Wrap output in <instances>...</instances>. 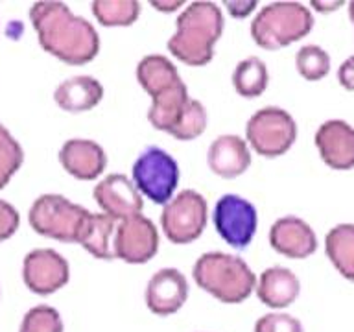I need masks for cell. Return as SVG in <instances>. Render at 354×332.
Masks as SVG:
<instances>
[{"label": "cell", "instance_id": "obj_14", "mask_svg": "<svg viewBox=\"0 0 354 332\" xmlns=\"http://www.w3.org/2000/svg\"><path fill=\"white\" fill-rule=\"evenodd\" d=\"M188 299V281L177 268L155 271L144 290V301L151 314L166 317L177 314Z\"/></svg>", "mask_w": 354, "mask_h": 332}, {"label": "cell", "instance_id": "obj_20", "mask_svg": "<svg viewBox=\"0 0 354 332\" xmlns=\"http://www.w3.org/2000/svg\"><path fill=\"white\" fill-rule=\"evenodd\" d=\"M104 100V85L93 76L66 77L55 87L54 102L66 113H85Z\"/></svg>", "mask_w": 354, "mask_h": 332}, {"label": "cell", "instance_id": "obj_31", "mask_svg": "<svg viewBox=\"0 0 354 332\" xmlns=\"http://www.w3.org/2000/svg\"><path fill=\"white\" fill-rule=\"evenodd\" d=\"M337 82L345 91L354 93V54L348 55L337 68Z\"/></svg>", "mask_w": 354, "mask_h": 332}, {"label": "cell", "instance_id": "obj_32", "mask_svg": "<svg viewBox=\"0 0 354 332\" xmlns=\"http://www.w3.org/2000/svg\"><path fill=\"white\" fill-rule=\"evenodd\" d=\"M151 6H153L155 10L162 11V13H174V11L185 8V6H187V2H183V0H162V2H159V0H153V2H151Z\"/></svg>", "mask_w": 354, "mask_h": 332}, {"label": "cell", "instance_id": "obj_26", "mask_svg": "<svg viewBox=\"0 0 354 332\" xmlns=\"http://www.w3.org/2000/svg\"><path fill=\"white\" fill-rule=\"evenodd\" d=\"M24 149L4 124H0V190L21 170Z\"/></svg>", "mask_w": 354, "mask_h": 332}, {"label": "cell", "instance_id": "obj_15", "mask_svg": "<svg viewBox=\"0 0 354 332\" xmlns=\"http://www.w3.org/2000/svg\"><path fill=\"white\" fill-rule=\"evenodd\" d=\"M321 160L332 170L354 168V127L345 120L323 122L314 137Z\"/></svg>", "mask_w": 354, "mask_h": 332}, {"label": "cell", "instance_id": "obj_23", "mask_svg": "<svg viewBox=\"0 0 354 332\" xmlns=\"http://www.w3.org/2000/svg\"><path fill=\"white\" fill-rule=\"evenodd\" d=\"M232 87L243 98H259L270 85V71L264 61L257 55H249L234 66L231 76Z\"/></svg>", "mask_w": 354, "mask_h": 332}, {"label": "cell", "instance_id": "obj_6", "mask_svg": "<svg viewBox=\"0 0 354 332\" xmlns=\"http://www.w3.org/2000/svg\"><path fill=\"white\" fill-rule=\"evenodd\" d=\"M91 210L61 194H41L30 207L28 221L33 231L63 243H80Z\"/></svg>", "mask_w": 354, "mask_h": 332}, {"label": "cell", "instance_id": "obj_1", "mask_svg": "<svg viewBox=\"0 0 354 332\" xmlns=\"http://www.w3.org/2000/svg\"><path fill=\"white\" fill-rule=\"evenodd\" d=\"M30 21L41 48L66 65H87L98 55V32L63 2H35Z\"/></svg>", "mask_w": 354, "mask_h": 332}, {"label": "cell", "instance_id": "obj_13", "mask_svg": "<svg viewBox=\"0 0 354 332\" xmlns=\"http://www.w3.org/2000/svg\"><path fill=\"white\" fill-rule=\"evenodd\" d=\"M94 201L102 212L115 220H126L142 214L144 199L131 177L124 174H109L102 177L94 187Z\"/></svg>", "mask_w": 354, "mask_h": 332}, {"label": "cell", "instance_id": "obj_11", "mask_svg": "<svg viewBox=\"0 0 354 332\" xmlns=\"http://www.w3.org/2000/svg\"><path fill=\"white\" fill-rule=\"evenodd\" d=\"M115 259L127 264H144L159 251V231L148 216L137 214L118 221L113 243Z\"/></svg>", "mask_w": 354, "mask_h": 332}, {"label": "cell", "instance_id": "obj_3", "mask_svg": "<svg viewBox=\"0 0 354 332\" xmlns=\"http://www.w3.org/2000/svg\"><path fill=\"white\" fill-rule=\"evenodd\" d=\"M223 26L225 19L220 6L207 0L190 2L177 15L176 32L168 39V52L188 66L209 65Z\"/></svg>", "mask_w": 354, "mask_h": 332}, {"label": "cell", "instance_id": "obj_4", "mask_svg": "<svg viewBox=\"0 0 354 332\" xmlns=\"http://www.w3.org/2000/svg\"><path fill=\"white\" fill-rule=\"evenodd\" d=\"M194 281L203 292L225 304L243 303L257 286V275L238 255L223 251L203 253L194 264Z\"/></svg>", "mask_w": 354, "mask_h": 332}, {"label": "cell", "instance_id": "obj_28", "mask_svg": "<svg viewBox=\"0 0 354 332\" xmlns=\"http://www.w3.org/2000/svg\"><path fill=\"white\" fill-rule=\"evenodd\" d=\"M253 332H304L303 323L288 312H268L254 323Z\"/></svg>", "mask_w": 354, "mask_h": 332}, {"label": "cell", "instance_id": "obj_25", "mask_svg": "<svg viewBox=\"0 0 354 332\" xmlns=\"http://www.w3.org/2000/svg\"><path fill=\"white\" fill-rule=\"evenodd\" d=\"M295 66L301 77L308 82H319L330 72V55L319 44H304L295 55Z\"/></svg>", "mask_w": 354, "mask_h": 332}, {"label": "cell", "instance_id": "obj_33", "mask_svg": "<svg viewBox=\"0 0 354 332\" xmlns=\"http://www.w3.org/2000/svg\"><path fill=\"white\" fill-rule=\"evenodd\" d=\"M342 6H343L342 0H336V2H312L310 8H314V10H317L319 13H328V11L339 10Z\"/></svg>", "mask_w": 354, "mask_h": 332}, {"label": "cell", "instance_id": "obj_27", "mask_svg": "<svg viewBox=\"0 0 354 332\" xmlns=\"http://www.w3.org/2000/svg\"><path fill=\"white\" fill-rule=\"evenodd\" d=\"M63 317L54 306L37 304L22 315L19 332H63Z\"/></svg>", "mask_w": 354, "mask_h": 332}, {"label": "cell", "instance_id": "obj_17", "mask_svg": "<svg viewBox=\"0 0 354 332\" xmlns=\"http://www.w3.org/2000/svg\"><path fill=\"white\" fill-rule=\"evenodd\" d=\"M59 163L77 181H94L104 174L107 154L96 140L68 138L59 149Z\"/></svg>", "mask_w": 354, "mask_h": 332}, {"label": "cell", "instance_id": "obj_30", "mask_svg": "<svg viewBox=\"0 0 354 332\" xmlns=\"http://www.w3.org/2000/svg\"><path fill=\"white\" fill-rule=\"evenodd\" d=\"M223 8L234 19H248L259 8V2L257 0H236V2H223Z\"/></svg>", "mask_w": 354, "mask_h": 332}, {"label": "cell", "instance_id": "obj_7", "mask_svg": "<svg viewBox=\"0 0 354 332\" xmlns=\"http://www.w3.org/2000/svg\"><path fill=\"white\" fill-rule=\"evenodd\" d=\"M131 181L144 198L165 207L176 196L179 185V165L162 148L148 146L133 163Z\"/></svg>", "mask_w": 354, "mask_h": 332}, {"label": "cell", "instance_id": "obj_10", "mask_svg": "<svg viewBox=\"0 0 354 332\" xmlns=\"http://www.w3.org/2000/svg\"><path fill=\"white\" fill-rule=\"evenodd\" d=\"M212 223L221 240L232 249L248 248L259 229V212L249 199L238 194L221 196L212 210Z\"/></svg>", "mask_w": 354, "mask_h": 332}, {"label": "cell", "instance_id": "obj_16", "mask_svg": "<svg viewBox=\"0 0 354 332\" xmlns=\"http://www.w3.org/2000/svg\"><path fill=\"white\" fill-rule=\"evenodd\" d=\"M270 243L277 253L288 259H308L317 251V234L299 216H282L270 229Z\"/></svg>", "mask_w": 354, "mask_h": 332}, {"label": "cell", "instance_id": "obj_21", "mask_svg": "<svg viewBox=\"0 0 354 332\" xmlns=\"http://www.w3.org/2000/svg\"><path fill=\"white\" fill-rule=\"evenodd\" d=\"M116 225H118V220L115 218L104 212H93L80 238V246L88 255H93L94 259L113 260L115 259L113 243H115Z\"/></svg>", "mask_w": 354, "mask_h": 332}, {"label": "cell", "instance_id": "obj_34", "mask_svg": "<svg viewBox=\"0 0 354 332\" xmlns=\"http://www.w3.org/2000/svg\"><path fill=\"white\" fill-rule=\"evenodd\" d=\"M348 19H351V22H353V26H354V2L348 4Z\"/></svg>", "mask_w": 354, "mask_h": 332}, {"label": "cell", "instance_id": "obj_22", "mask_svg": "<svg viewBox=\"0 0 354 332\" xmlns=\"http://www.w3.org/2000/svg\"><path fill=\"white\" fill-rule=\"evenodd\" d=\"M325 253L339 275L354 282V223H337L326 232Z\"/></svg>", "mask_w": 354, "mask_h": 332}, {"label": "cell", "instance_id": "obj_5", "mask_svg": "<svg viewBox=\"0 0 354 332\" xmlns=\"http://www.w3.org/2000/svg\"><path fill=\"white\" fill-rule=\"evenodd\" d=\"M314 13L301 2H271L251 22V37L264 50H281L312 32Z\"/></svg>", "mask_w": 354, "mask_h": 332}, {"label": "cell", "instance_id": "obj_8", "mask_svg": "<svg viewBox=\"0 0 354 332\" xmlns=\"http://www.w3.org/2000/svg\"><path fill=\"white\" fill-rule=\"evenodd\" d=\"M295 140L297 122L281 107H262L245 124V142L262 157H281Z\"/></svg>", "mask_w": 354, "mask_h": 332}, {"label": "cell", "instance_id": "obj_2", "mask_svg": "<svg viewBox=\"0 0 354 332\" xmlns=\"http://www.w3.org/2000/svg\"><path fill=\"white\" fill-rule=\"evenodd\" d=\"M137 80L144 93L151 96L149 124L162 133L174 135L181 126L192 98L176 65L166 55H144L137 65Z\"/></svg>", "mask_w": 354, "mask_h": 332}, {"label": "cell", "instance_id": "obj_18", "mask_svg": "<svg viewBox=\"0 0 354 332\" xmlns=\"http://www.w3.org/2000/svg\"><path fill=\"white\" fill-rule=\"evenodd\" d=\"M207 163L212 174L221 179H234L249 170L251 151L245 138L238 135H220L209 146Z\"/></svg>", "mask_w": 354, "mask_h": 332}, {"label": "cell", "instance_id": "obj_9", "mask_svg": "<svg viewBox=\"0 0 354 332\" xmlns=\"http://www.w3.org/2000/svg\"><path fill=\"white\" fill-rule=\"evenodd\" d=\"M209 221V205L198 190L177 192L160 212V227L171 243L185 246L203 234Z\"/></svg>", "mask_w": 354, "mask_h": 332}, {"label": "cell", "instance_id": "obj_29", "mask_svg": "<svg viewBox=\"0 0 354 332\" xmlns=\"http://www.w3.org/2000/svg\"><path fill=\"white\" fill-rule=\"evenodd\" d=\"M21 225L19 210L6 199H0V242L10 240Z\"/></svg>", "mask_w": 354, "mask_h": 332}, {"label": "cell", "instance_id": "obj_19", "mask_svg": "<svg viewBox=\"0 0 354 332\" xmlns=\"http://www.w3.org/2000/svg\"><path fill=\"white\" fill-rule=\"evenodd\" d=\"M254 293L262 304L271 310H284L297 301L301 281L284 266H271L257 277Z\"/></svg>", "mask_w": 354, "mask_h": 332}, {"label": "cell", "instance_id": "obj_12", "mask_svg": "<svg viewBox=\"0 0 354 332\" xmlns=\"http://www.w3.org/2000/svg\"><path fill=\"white\" fill-rule=\"evenodd\" d=\"M71 279V266L55 249H32L22 260V281L30 292L52 295Z\"/></svg>", "mask_w": 354, "mask_h": 332}, {"label": "cell", "instance_id": "obj_24", "mask_svg": "<svg viewBox=\"0 0 354 332\" xmlns=\"http://www.w3.org/2000/svg\"><path fill=\"white\" fill-rule=\"evenodd\" d=\"M94 19L105 28L129 26L140 15V2L137 0H94Z\"/></svg>", "mask_w": 354, "mask_h": 332}]
</instances>
